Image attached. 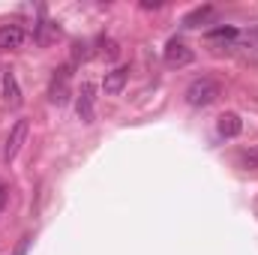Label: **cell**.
<instances>
[{"label":"cell","instance_id":"cell-1","mask_svg":"<svg viewBox=\"0 0 258 255\" xmlns=\"http://www.w3.org/2000/svg\"><path fill=\"white\" fill-rule=\"evenodd\" d=\"M216 96H219V81H213V78H195L192 84L186 87V102L192 105V108H204V105H210V102H216Z\"/></svg>","mask_w":258,"mask_h":255},{"label":"cell","instance_id":"cell-2","mask_svg":"<svg viewBox=\"0 0 258 255\" xmlns=\"http://www.w3.org/2000/svg\"><path fill=\"white\" fill-rule=\"evenodd\" d=\"M27 120L21 117V120H15L12 129H9V135H6V144H3V162H12L15 156H18V150H21V144H24V138H27Z\"/></svg>","mask_w":258,"mask_h":255},{"label":"cell","instance_id":"cell-3","mask_svg":"<svg viewBox=\"0 0 258 255\" xmlns=\"http://www.w3.org/2000/svg\"><path fill=\"white\" fill-rule=\"evenodd\" d=\"M24 39H27V33H24L21 24H0V48H3V51L21 48Z\"/></svg>","mask_w":258,"mask_h":255},{"label":"cell","instance_id":"cell-4","mask_svg":"<svg viewBox=\"0 0 258 255\" xmlns=\"http://www.w3.org/2000/svg\"><path fill=\"white\" fill-rule=\"evenodd\" d=\"M165 63H168V66L192 63V51L186 48V42H180L177 36H174V39H168V45H165Z\"/></svg>","mask_w":258,"mask_h":255},{"label":"cell","instance_id":"cell-5","mask_svg":"<svg viewBox=\"0 0 258 255\" xmlns=\"http://www.w3.org/2000/svg\"><path fill=\"white\" fill-rule=\"evenodd\" d=\"M126 81H129V66H114L111 72H105L102 90H105L108 96H114V93H120V90L126 87Z\"/></svg>","mask_w":258,"mask_h":255},{"label":"cell","instance_id":"cell-6","mask_svg":"<svg viewBox=\"0 0 258 255\" xmlns=\"http://www.w3.org/2000/svg\"><path fill=\"white\" fill-rule=\"evenodd\" d=\"M75 111H78V117H81L84 123H90V120H93V84H90V81H84V84H81V93H78Z\"/></svg>","mask_w":258,"mask_h":255},{"label":"cell","instance_id":"cell-7","mask_svg":"<svg viewBox=\"0 0 258 255\" xmlns=\"http://www.w3.org/2000/svg\"><path fill=\"white\" fill-rule=\"evenodd\" d=\"M240 129H243L240 114H234V111L219 114V120H216V132H219L222 138H237V135H240Z\"/></svg>","mask_w":258,"mask_h":255},{"label":"cell","instance_id":"cell-8","mask_svg":"<svg viewBox=\"0 0 258 255\" xmlns=\"http://www.w3.org/2000/svg\"><path fill=\"white\" fill-rule=\"evenodd\" d=\"M48 96H51V102H57V105H63L66 99H69V69H60V72L54 75Z\"/></svg>","mask_w":258,"mask_h":255},{"label":"cell","instance_id":"cell-9","mask_svg":"<svg viewBox=\"0 0 258 255\" xmlns=\"http://www.w3.org/2000/svg\"><path fill=\"white\" fill-rule=\"evenodd\" d=\"M204 36H207V42H213V45H228V42H234V39L240 36V30H237L234 24H219V27L207 30Z\"/></svg>","mask_w":258,"mask_h":255},{"label":"cell","instance_id":"cell-10","mask_svg":"<svg viewBox=\"0 0 258 255\" xmlns=\"http://www.w3.org/2000/svg\"><path fill=\"white\" fill-rule=\"evenodd\" d=\"M3 93H6V102L9 105H21V90H18V81L12 72L3 75Z\"/></svg>","mask_w":258,"mask_h":255},{"label":"cell","instance_id":"cell-11","mask_svg":"<svg viewBox=\"0 0 258 255\" xmlns=\"http://www.w3.org/2000/svg\"><path fill=\"white\" fill-rule=\"evenodd\" d=\"M210 15H213V6H198V9H192V12L186 15V27H198V24H204Z\"/></svg>","mask_w":258,"mask_h":255},{"label":"cell","instance_id":"cell-12","mask_svg":"<svg viewBox=\"0 0 258 255\" xmlns=\"http://www.w3.org/2000/svg\"><path fill=\"white\" fill-rule=\"evenodd\" d=\"M240 165H243V168H258V147L246 150V153L240 156Z\"/></svg>","mask_w":258,"mask_h":255},{"label":"cell","instance_id":"cell-13","mask_svg":"<svg viewBox=\"0 0 258 255\" xmlns=\"http://www.w3.org/2000/svg\"><path fill=\"white\" fill-rule=\"evenodd\" d=\"M30 243H33V237L30 234H24L18 243H15V249H12V255H27V249H30Z\"/></svg>","mask_w":258,"mask_h":255},{"label":"cell","instance_id":"cell-14","mask_svg":"<svg viewBox=\"0 0 258 255\" xmlns=\"http://www.w3.org/2000/svg\"><path fill=\"white\" fill-rule=\"evenodd\" d=\"M159 6H162V3H156V0H153V3H150V0H144V3H141V9H159Z\"/></svg>","mask_w":258,"mask_h":255},{"label":"cell","instance_id":"cell-15","mask_svg":"<svg viewBox=\"0 0 258 255\" xmlns=\"http://www.w3.org/2000/svg\"><path fill=\"white\" fill-rule=\"evenodd\" d=\"M6 192H9V189H6V186L0 183V210H3V204H6Z\"/></svg>","mask_w":258,"mask_h":255}]
</instances>
